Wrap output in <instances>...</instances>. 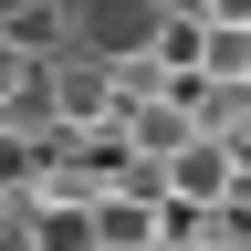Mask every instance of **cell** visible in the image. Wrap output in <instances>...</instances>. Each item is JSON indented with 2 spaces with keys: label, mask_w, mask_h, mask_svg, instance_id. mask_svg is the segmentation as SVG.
Returning <instances> with one entry per match:
<instances>
[{
  "label": "cell",
  "mask_w": 251,
  "mask_h": 251,
  "mask_svg": "<svg viewBox=\"0 0 251 251\" xmlns=\"http://www.w3.org/2000/svg\"><path fill=\"white\" fill-rule=\"evenodd\" d=\"M74 52L84 63H157V11L147 0H105V11H74Z\"/></svg>",
  "instance_id": "1"
},
{
  "label": "cell",
  "mask_w": 251,
  "mask_h": 251,
  "mask_svg": "<svg viewBox=\"0 0 251 251\" xmlns=\"http://www.w3.org/2000/svg\"><path fill=\"white\" fill-rule=\"evenodd\" d=\"M230 178H241V168H230L209 136H188V147L168 157V199H178V209H220V199H230Z\"/></svg>",
  "instance_id": "2"
},
{
  "label": "cell",
  "mask_w": 251,
  "mask_h": 251,
  "mask_svg": "<svg viewBox=\"0 0 251 251\" xmlns=\"http://www.w3.org/2000/svg\"><path fill=\"white\" fill-rule=\"evenodd\" d=\"M0 251H42V209L31 199H0Z\"/></svg>",
  "instance_id": "3"
}]
</instances>
